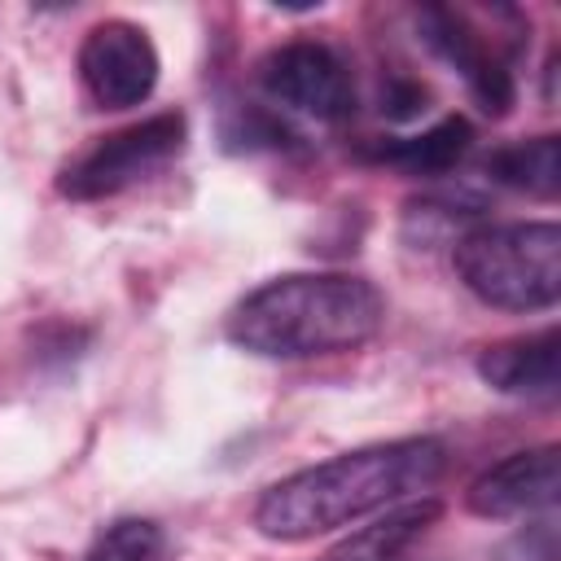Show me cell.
Wrapping results in <instances>:
<instances>
[{"label":"cell","mask_w":561,"mask_h":561,"mask_svg":"<svg viewBox=\"0 0 561 561\" xmlns=\"http://www.w3.org/2000/svg\"><path fill=\"white\" fill-rule=\"evenodd\" d=\"M443 469H447L443 438L412 434V438L368 443L272 482L254 500L250 522L263 539L307 543L316 535H329L373 513L421 500L443 478Z\"/></svg>","instance_id":"6da1fadb"},{"label":"cell","mask_w":561,"mask_h":561,"mask_svg":"<svg viewBox=\"0 0 561 561\" xmlns=\"http://www.w3.org/2000/svg\"><path fill=\"white\" fill-rule=\"evenodd\" d=\"M386 298L368 276L285 272L250 289L228 316V342L259 359H324L373 342Z\"/></svg>","instance_id":"7a4b0ae2"},{"label":"cell","mask_w":561,"mask_h":561,"mask_svg":"<svg viewBox=\"0 0 561 561\" xmlns=\"http://www.w3.org/2000/svg\"><path fill=\"white\" fill-rule=\"evenodd\" d=\"M451 267L495 311H552L561 298V228L552 219L478 224L451 241Z\"/></svg>","instance_id":"3957f363"},{"label":"cell","mask_w":561,"mask_h":561,"mask_svg":"<svg viewBox=\"0 0 561 561\" xmlns=\"http://www.w3.org/2000/svg\"><path fill=\"white\" fill-rule=\"evenodd\" d=\"M188 123L180 110L149 114L140 123H127L110 136H96L79 158H70L57 175V193L70 202H101L114 197L153 171H162L180 149H184Z\"/></svg>","instance_id":"277c9868"},{"label":"cell","mask_w":561,"mask_h":561,"mask_svg":"<svg viewBox=\"0 0 561 561\" xmlns=\"http://www.w3.org/2000/svg\"><path fill=\"white\" fill-rule=\"evenodd\" d=\"M259 88L289 114L316 123H342L355 114V75L351 61L324 39H289L263 53Z\"/></svg>","instance_id":"5b68a950"},{"label":"cell","mask_w":561,"mask_h":561,"mask_svg":"<svg viewBox=\"0 0 561 561\" xmlns=\"http://www.w3.org/2000/svg\"><path fill=\"white\" fill-rule=\"evenodd\" d=\"M158 48L145 26L127 18L96 22L79 44V79L101 110H131L158 88Z\"/></svg>","instance_id":"8992f818"},{"label":"cell","mask_w":561,"mask_h":561,"mask_svg":"<svg viewBox=\"0 0 561 561\" xmlns=\"http://www.w3.org/2000/svg\"><path fill=\"white\" fill-rule=\"evenodd\" d=\"M416 31H421L425 48L465 79V88L482 105V114L504 118L513 110L517 83H513L508 57L495 44H486V35L469 22V13L447 9V4H425L416 13Z\"/></svg>","instance_id":"52a82bcc"},{"label":"cell","mask_w":561,"mask_h":561,"mask_svg":"<svg viewBox=\"0 0 561 561\" xmlns=\"http://www.w3.org/2000/svg\"><path fill=\"white\" fill-rule=\"evenodd\" d=\"M557 443H539V447H522L513 456H504L500 465L482 469L469 491L465 504L469 513L486 517V522H508V517H530L557 504Z\"/></svg>","instance_id":"ba28073f"},{"label":"cell","mask_w":561,"mask_h":561,"mask_svg":"<svg viewBox=\"0 0 561 561\" xmlns=\"http://www.w3.org/2000/svg\"><path fill=\"white\" fill-rule=\"evenodd\" d=\"M478 377L508 399H552L561 386V333L557 324L522 337H504L478 351Z\"/></svg>","instance_id":"9c48e42d"},{"label":"cell","mask_w":561,"mask_h":561,"mask_svg":"<svg viewBox=\"0 0 561 561\" xmlns=\"http://www.w3.org/2000/svg\"><path fill=\"white\" fill-rule=\"evenodd\" d=\"M473 149V127L460 114L438 118L434 127H425L421 136H390V140H373L364 149L368 162H386L399 167L408 175H447L465 153Z\"/></svg>","instance_id":"30bf717a"},{"label":"cell","mask_w":561,"mask_h":561,"mask_svg":"<svg viewBox=\"0 0 561 561\" xmlns=\"http://www.w3.org/2000/svg\"><path fill=\"white\" fill-rule=\"evenodd\" d=\"M443 504L421 495V500H408L399 508H386V517H377L373 526L346 535L342 543H333L320 561H403L408 548L438 522Z\"/></svg>","instance_id":"8fae6325"},{"label":"cell","mask_w":561,"mask_h":561,"mask_svg":"<svg viewBox=\"0 0 561 561\" xmlns=\"http://www.w3.org/2000/svg\"><path fill=\"white\" fill-rule=\"evenodd\" d=\"M486 175L495 184L513 188V193L552 202L557 188H561V140L552 131H543V136H530V140L500 145L486 158Z\"/></svg>","instance_id":"7c38bea8"},{"label":"cell","mask_w":561,"mask_h":561,"mask_svg":"<svg viewBox=\"0 0 561 561\" xmlns=\"http://www.w3.org/2000/svg\"><path fill=\"white\" fill-rule=\"evenodd\" d=\"M83 561H167V535L149 517H118L96 535Z\"/></svg>","instance_id":"4fadbf2b"},{"label":"cell","mask_w":561,"mask_h":561,"mask_svg":"<svg viewBox=\"0 0 561 561\" xmlns=\"http://www.w3.org/2000/svg\"><path fill=\"white\" fill-rule=\"evenodd\" d=\"M495 561H557V517H539L530 526H522L517 535H508L495 552Z\"/></svg>","instance_id":"5bb4252c"},{"label":"cell","mask_w":561,"mask_h":561,"mask_svg":"<svg viewBox=\"0 0 561 561\" xmlns=\"http://www.w3.org/2000/svg\"><path fill=\"white\" fill-rule=\"evenodd\" d=\"M224 136L237 140L241 149H259V145H263V149H280V145L294 140V131H289L285 123H276L272 114H263V110H241L237 123L224 127Z\"/></svg>","instance_id":"9a60e30c"},{"label":"cell","mask_w":561,"mask_h":561,"mask_svg":"<svg viewBox=\"0 0 561 561\" xmlns=\"http://www.w3.org/2000/svg\"><path fill=\"white\" fill-rule=\"evenodd\" d=\"M421 101H425V88H416V83H399V88H390V92L381 96V110H386L390 118H412ZM421 110H425V105H421Z\"/></svg>","instance_id":"2e32d148"}]
</instances>
